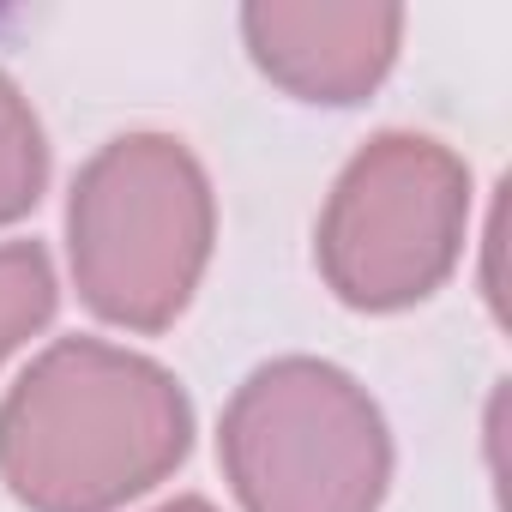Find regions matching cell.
Instances as JSON below:
<instances>
[{
    "label": "cell",
    "instance_id": "6da1fadb",
    "mask_svg": "<svg viewBox=\"0 0 512 512\" xmlns=\"http://www.w3.org/2000/svg\"><path fill=\"white\" fill-rule=\"evenodd\" d=\"M187 452L181 380L109 338H55L0 398V482L25 512H121Z\"/></svg>",
    "mask_w": 512,
    "mask_h": 512
},
{
    "label": "cell",
    "instance_id": "277c9868",
    "mask_svg": "<svg viewBox=\"0 0 512 512\" xmlns=\"http://www.w3.org/2000/svg\"><path fill=\"white\" fill-rule=\"evenodd\" d=\"M470 169L434 133H374L332 181L314 223V266L356 314L428 302L464 260Z\"/></svg>",
    "mask_w": 512,
    "mask_h": 512
},
{
    "label": "cell",
    "instance_id": "3957f363",
    "mask_svg": "<svg viewBox=\"0 0 512 512\" xmlns=\"http://www.w3.org/2000/svg\"><path fill=\"white\" fill-rule=\"evenodd\" d=\"M217 458L241 512H380L392 488L380 404L320 356L253 368L223 404Z\"/></svg>",
    "mask_w": 512,
    "mask_h": 512
},
{
    "label": "cell",
    "instance_id": "ba28073f",
    "mask_svg": "<svg viewBox=\"0 0 512 512\" xmlns=\"http://www.w3.org/2000/svg\"><path fill=\"white\" fill-rule=\"evenodd\" d=\"M157 512H217V506H211L205 494H175V500H163Z\"/></svg>",
    "mask_w": 512,
    "mask_h": 512
},
{
    "label": "cell",
    "instance_id": "7a4b0ae2",
    "mask_svg": "<svg viewBox=\"0 0 512 512\" xmlns=\"http://www.w3.org/2000/svg\"><path fill=\"white\" fill-rule=\"evenodd\" d=\"M217 247V193L175 133H115L67 193V266L79 302L121 332H169Z\"/></svg>",
    "mask_w": 512,
    "mask_h": 512
},
{
    "label": "cell",
    "instance_id": "5b68a950",
    "mask_svg": "<svg viewBox=\"0 0 512 512\" xmlns=\"http://www.w3.org/2000/svg\"><path fill=\"white\" fill-rule=\"evenodd\" d=\"M241 43L278 91L302 103L350 109L380 91L404 49V7H332V0H253L241 7Z\"/></svg>",
    "mask_w": 512,
    "mask_h": 512
},
{
    "label": "cell",
    "instance_id": "52a82bcc",
    "mask_svg": "<svg viewBox=\"0 0 512 512\" xmlns=\"http://www.w3.org/2000/svg\"><path fill=\"white\" fill-rule=\"evenodd\" d=\"M61 284L43 241H0V368L55 320Z\"/></svg>",
    "mask_w": 512,
    "mask_h": 512
},
{
    "label": "cell",
    "instance_id": "8992f818",
    "mask_svg": "<svg viewBox=\"0 0 512 512\" xmlns=\"http://www.w3.org/2000/svg\"><path fill=\"white\" fill-rule=\"evenodd\" d=\"M49 187V139L31 97L0 73V229L37 211Z\"/></svg>",
    "mask_w": 512,
    "mask_h": 512
}]
</instances>
